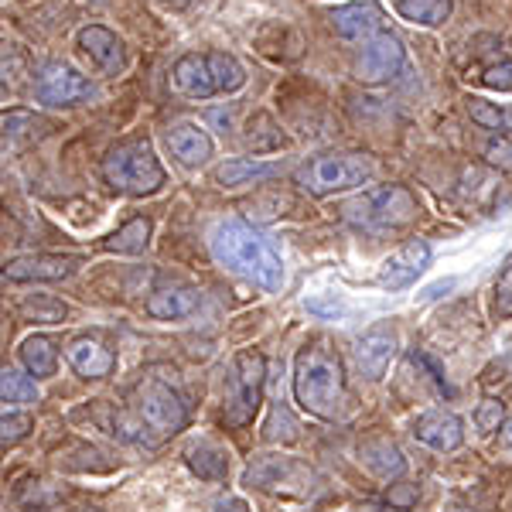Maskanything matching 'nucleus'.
<instances>
[{
  "instance_id": "obj_36",
  "label": "nucleus",
  "mask_w": 512,
  "mask_h": 512,
  "mask_svg": "<svg viewBox=\"0 0 512 512\" xmlns=\"http://www.w3.org/2000/svg\"><path fill=\"white\" fill-rule=\"evenodd\" d=\"M485 161H489L492 168L509 171V175H512V140H506V137L492 140V144L485 147Z\"/></svg>"
},
{
  "instance_id": "obj_2",
  "label": "nucleus",
  "mask_w": 512,
  "mask_h": 512,
  "mask_svg": "<svg viewBox=\"0 0 512 512\" xmlns=\"http://www.w3.org/2000/svg\"><path fill=\"white\" fill-rule=\"evenodd\" d=\"M294 396L304 414L335 420L345 410V373L332 345L311 342L294 359Z\"/></svg>"
},
{
  "instance_id": "obj_8",
  "label": "nucleus",
  "mask_w": 512,
  "mask_h": 512,
  "mask_svg": "<svg viewBox=\"0 0 512 512\" xmlns=\"http://www.w3.org/2000/svg\"><path fill=\"white\" fill-rule=\"evenodd\" d=\"M263 379H267V359L253 349L239 352L236 366H233V383H229V396H226V424L229 427H243L253 420L256 407H260Z\"/></svg>"
},
{
  "instance_id": "obj_14",
  "label": "nucleus",
  "mask_w": 512,
  "mask_h": 512,
  "mask_svg": "<svg viewBox=\"0 0 512 512\" xmlns=\"http://www.w3.org/2000/svg\"><path fill=\"white\" fill-rule=\"evenodd\" d=\"M414 437L420 444H427L431 451L448 454L465 444V424H461V417L451 414V410L434 407L414 420Z\"/></svg>"
},
{
  "instance_id": "obj_15",
  "label": "nucleus",
  "mask_w": 512,
  "mask_h": 512,
  "mask_svg": "<svg viewBox=\"0 0 512 512\" xmlns=\"http://www.w3.org/2000/svg\"><path fill=\"white\" fill-rule=\"evenodd\" d=\"M79 48H82V55L96 65V72H103V76H117V72L127 69V48H123V41L113 35L110 28H99V24L82 28Z\"/></svg>"
},
{
  "instance_id": "obj_17",
  "label": "nucleus",
  "mask_w": 512,
  "mask_h": 512,
  "mask_svg": "<svg viewBox=\"0 0 512 512\" xmlns=\"http://www.w3.org/2000/svg\"><path fill=\"white\" fill-rule=\"evenodd\" d=\"M171 82H175L178 93L188 99H209L219 93L216 76H212V65H209V52L178 59L175 69H171Z\"/></svg>"
},
{
  "instance_id": "obj_30",
  "label": "nucleus",
  "mask_w": 512,
  "mask_h": 512,
  "mask_svg": "<svg viewBox=\"0 0 512 512\" xmlns=\"http://www.w3.org/2000/svg\"><path fill=\"white\" fill-rule=\"evenodd\" d=\"M246 130H250V134H246V147H250L253 154L277 151V147H284V134H280L277 123L270 120L267 113H256Z\"/></svg>"
},
{
  "instance_id": "obj_32",
  "label": "nucleus",
  "mask_w": 512,
  "mask_h": 512,
  "mask_svg": "<svg viewBox=\"0 0 512 512\" xmlns=\"http://www.w3.org/2000/svg\"><path fill=\"white\" fill-rule=\"evenodd\" d=\"M31 431H35V420H31V414L14 410V407H0V444H18Z\"/></svg>"
},
{
  "instance_id": "obj_1",
  "label": "nucleus",
  "mask_w": 512,
  "mask_h": 512,
  "mask_svg": "<svg viewBox=\"0 0 512 512\" xmlns=\"http://www.w3.org/2000/svg\"><path fill=\"white\" fill-rule=\"evenodd\" d=\"M209 250L226 270L236 277L253 280L263 291H280L284 287V263L270 239H263L250 222L243 219H222L209 233Z\"/></svg>"
},
{
  "instance_id": "obj_41",
  "label": "nucleus",
  "mask_w": 512,
  "mask_h": 512,
  "mask_svg": "<svg viewBox=\"0 0 512 512\" xmlns=\"http://www.w3.org/2000/svg\"><path fill=\"white\" fill-rule=\"evenodd\" d=\"M454 512H461V509H454Z\"/></svg>"
},
{
  "instance_id": "obj_25",
  "label": "nucleus",
  "mask_w": 512,
  "mask_h": 512,
  "mask_svg": "<svg viewBox=\"0 0 512 512\" xmlns=\"http://www.w3.org/2000/svg\"><path fill=\"white\" fill-rule=\"evenodd\" d=\"M188 468L198 475V478H205V482H222L229 472V458H226V451L219 448V444H212V441H198L188 448Z\"/></svg>"
},
{
  "instance_id": "obj_20",
  "label": "nucleus",
  "mask_w": 512,
  "mask_h": 512,
  "mask_svg": "<svg viewBox=\"0 0 512 512\" xmlns=\"http://www.w3.org/2000/svg\"><path fill=\"white\" fill-rule=\"evenodd\" d=\"M168 147L185 168H202V164L212 158V137L205 134V127L188 123V120L175 123V127L168 130Z\"/></svg>"
},
{
  "instance_id": "obj_27",
  "label": "nucleus",
  "mask_w": 512,
  "mask_h": 512,
  "mask_svg": "<svg viewBox=\"0 0 512 512\" xmlns=\"http://www.w3.org/2000/svg\"><path fill=\"white\" fill-rule=\"evenodd\" d=\"M106 250L110 253H123V256H140L151 246V219H130L106 239Z\"/></svg>"
},
{
  "instance_id": "obj_4",
  "label": "nucleus",
  "mask_w": 512,
  "mask_h": 512,
  "mask_svg": "<svg viewBox=\"0 0 512 512\" xmlns=\"http://www.w3.org/2000/svg\"><path fill=\"white\" fill-rule=\"evenodd\" d=\"M345 219L362 233H390V229H403L417 219V198L403 185H383L373 192H362L345 205Z\"/></svg>"
},
{
  "instance_id": "obj_29",
  "label": "nucleus",
  "mask_w": 512,
  "mask_h": 512,
  "mask_svg": "<svg viewBox=\"0 0 512 512\" xmlns=\"http://www.w3.org/2000/svg\"><path fill=\"white\" fill-rule=\"evenodd\" d=\"M0 400L11 407H31L38 403V383L21 369H0Z\"/></svg>"
},
{
  "instance_id": "obj_5",
  "label": "nucleus",
  "mask_w": 512,
  "mask_h": 512,
  "mask_svg": "<svg viewBox=\"0 0 512 512\" xmlns=\"http://www.w3.org/2000/svg\"><path fill=\"white\" fill-rule=\"evenodd\" d=\"M373 175H376V161L369 154H321V158L301 164L294 178L308 195L325 198L366 185Z\"/></svg>"
},
{
  "instance_id": "obj_19",
  "label": "nucleus",
  "mask_w": 512,
  "mask_h": 512,
  "mask_svg": "<svg viewBox=\"0 0 512 512\" xmlns=\"http://www.w3.org/2000/svg\"><path fill=\"white\" fill-rule=\"evenodd\" d=\"M393 355H396V335L386 332V328L362 335L359 345H355V362H359V373L366 379H383Z\"/></svg>"
},
{
  "instance_id": "obj_35",
  "label": "nucleus",
  "mask_w": 512,
  "mask_h": 512,
  "mask_svg": "<svg viewBox=\"0 0 512 512\" xmlns=\"http://www.w3.org/2000/svg\"><path fill=\"white\" fill-rule=\"evenodd\" d=\"M495 315L512 318V263L495 280Z\"/></svg>"
},
{
  "instance_id": "obj_9",
  "label": "nucleus",
  "mask_w": 512,
  "mask_h": 512,
  "mask_svg": "<svg viewBox=\"0 0 512 512\" xmlns=\"http://www.w3.org/2000/svg\"><path fill=\"white\" fill-rule=\"evenodd\" d=\"M407 62V48L393 31H379L369 41H362V52L355 59V79L366 82V86H379V82H390L396 72Z\"/></svg>"
},
{
  "instance_id": "obj_22",
  "label": "nucleus",
  "mask_w": 512,
  "mask_h": 512,
  "mask_svg": "<svg viewBox=\"0 0 512 512\" xmlns=\"http://www.w3.org/2000/svg\"><path fill=\"white\" fill-rule=\"evenodd\" d=\"M359 461L366 465V472H373L383 482H393L407 472V461H403V451L396 448L390 437H369V441L359 444Z\"/></svg>"
},
{
  "instance_id": "obj_28",
  "label": "nucleus",
  "mask_w": 512,
  "mask_h": 512,
  "mask_svg": "<svg viewBox=\"0 0 512 512\" xmlns=\"http://www.w3.org/2000/svg\"><path fill=\"white\" fill-rule=\"evenodd\" d=\"M468 117L482 130H492V134H499V137L512 134V106H499L482 96H472L468 99Z\"/></svg>"
},
{
  "instance_id": "obj_7",
  "label": "nucleus",
  "mask_w": 512,
  "mask_h": 512,
  "mask_svg": "<svg viewBox=\"0 0 512 512\" xmlns=\"http://www.w3.org/2000/svg\"><path fill=\"white\" fill-rule=\"evenodd\" d=\"M246 485H253V489H260V492L304 499V495H311L318 489V475L297 458L263 454V458L250 461V468H246Z\"/></svg>"
},
{
  "instance_id": "obj_31",
  "label": "nucleus",
  "mask_w": 512,
  "mask_h": 512,
  "mask_svg": "<svg viewBox=\"0 0 512 512\" xmlns=\"http://www.w3.org/2000/svg\"><path fill=\"white\" fill-rule=\"evenodd\" d=\"M21 315L28 321H38V325H59V321L69 315V308L52 294H35L21 304Z\"/></svg>"
},
{
  "instance_id": "obj_12",
  "label": "nucleus",
  "mask_w": 512,
  "mask_h": 512,
  "mask_svg": "<svg viewBox=\"0 0 512 512\" xmlns=\"http://www.w3.org/2000/svg\"><path fill=\"white\" fill-rule=\"evenodd\" d=\"M52 134V120H45L35 110H0V154H18L35 147L38 140Z\"/></svg>"
},
{
  "instance_id": "obj_39",
  "label": "nucleus",
  "mask_w": 512,
  "mask_h": 512,
  "mask_svg": "<svg viewBox=\"0 0 512 512\" xmlns=\"http://www.w3.org/2000/svg\"><path fill=\"white\" fill-rule=\"evenodd\" d=\"M499 441H502V448L512 451V420H509L506 427H502V437H499Z\"/></svg>"
},
{
  "instance_id": "obj_10",
  "label": "nucleus",
  "mask_w": 512,
  "mask_h": 512,
  "mask_svg": "<svg viewBox=\"0 0 512 512\" xmlns=\"http://www.w3.org/2000/svg\"><path fill=\"white\" fill-rule=\"evenodd\" d=\"M35 96H38V103H45V106H79L96 96V86L86 76H79L72 65L52 62L38 72Z\"/></svg>"
},
{
  "instance_id": "obj_13",
  "label": "nucleus",
  "mask_w": 512,
  "mask_h": 512,
  "mask_svg": "<svg viewBox=\"0 0 512 512\" xmlns=\"http://www.w3.org/2000/svg\"><path fill=\"white\" fill-rule=\"evenodd\" d=\"M427 267H431V243H427V239H410L407 246H400V250L379 267L376 280L386 291H403V287L414 284Z\"/></svg>"
},
{
  "instance_id": "obj_38",
  "label": "nucleus",
  "mask_w": 512,
  "mask_h": 512,
  "mask_svg": "<svg viewBox=\"0 0 512 512\" xmlns=\"http://www.w3.org/2000/svg\"><path fill=\"white\" fill-rule=\"evenodd\" d=\"M212 512H250V506H246V499H236V495H229V499H219Z\"/></svg>"
},
{
  "instance_id": "obj_37",
  "label": "nucleus",
  "mask_w": 512,
  "mask_h": 512,
  "mask_svg": "<svg viewBox=\"0 0 512 512\" xmlns=\"http://www.w3.org/2000/svg\"><path fill=\"white\" fill-rule=\"evenodd\" d=\"M482 82L489 89H512V62H502V65H492V69H485Z\"/></svg>"
},
{
  "instance_id": "obj_26",
  "label": "nucleus",
  "mask_w": 512,
  "mask_h": 512,
  "mask_svg": "<svg viewBox=\"0 0 512 512\" xmlns=\"http://www.w3.org/2000/svg\"><path fill=\"white\" fill-rule=\"evenodd\" d=\"M403 21L420 24V28H437L448 21L451 0H390Z\"/></svg>"
},
{
  "instance_id": "obj_16",
  "label": "nucleus",
  "mask_w": 512,
  "mask_h": 512,
  "mask_svg": "<svg viewBox=\"0 0 512 512\" xmlns=\"http://www.w3.org/2000/svg\"><path fill=\"white\" fill-rule=\"evenodd\" d=\"M328 21H332L335 35L345 41H369L383 31V14H379V7L369 4V0H352V4L335 7V11L328 14Z\"/></svg>"
},
{
  "instance_id": "obj_11",
  "label": "nucleus",
  "mask_w": 512,
  "mask_h": 512,
  "mask_svg": "<svg viewBox=\"0 0 512 512\" xmlns=\"http://www.w3.org/2000/svg\"><path fill=\"white\" fill-rule=\"evenodd\" d=\"M82 267V256H62V253H28V256H14L0 267L4 280L11 284H31V280H69Z\"/></svg>"
},
{
  "instance_id": "obj_18",
  "label": "nucleus",
  "mask_w": 512,
  "mask_h": 512,
  "mask_svg": "<svg viewBox=\"0 0 512 512\" xmlns=\"http://www.w3.org/2000/svg\"><path fill=\"white\" fill-rule=\"evenodd\" d=\"M202 304V291L198 287H188V284H171V287H158L151 297H147V315L158 318V321H178V318H188L198 311Z\"/></svg>"
},
{
  "instance_id": "obj_21",
  "label": "nucleus",
  "mask_w": 512,
  "mask_h": 512,
  "mask_svg": "<svg viewBox=\"0 0 512 512\" xmlns=\"http://www.w3.org/2000/svg\"><path fill=\"white\" fill-rule=\"evenodd\" d=\"M65 355H69V366L82 379H106L117 369V355L106 349L103 342H96V338H76Z\"/></svg>"
},
{
  "instance_id": "obj_33",
  "label": "nucleus",
  "mask_w": 512,
  "mask_h": 512,
  "mask_svg": "<svg viewBox=\"0 0 512 512\" xmlns=\"http://www.w3.org/2000/svg\"><path fill=\"white\" fill-rule=\"evenodd\" d=\"M263 437H267L270 444H291L294 437H297V420L287 414L284 407H274L270 410V420H267V427H263Z\"/></svg>"
},
{
  "instance_id": "obj_40",
  "label": "nucleus",
  "mask_w": 512,
  "mask_h": 512,
  "mask_svg": "<svg viewBox=\"0 0 512 512\" xmlns=\"http://www.w3.org/2000/svg\"><path fill=\"white\" fill-rule=\"evenodd\" d=\"M164 7H171V11H181V7H188L192 0H161Z\"/></svg>"
},
{
  "instance_id": "obj_24",
  "label": "nucleus",
  "mask_w": 512,
  "mask_h": 512,
  "mask_svg": "<svg viewBox=\"0 0 512 512\" xmlns=\"http://www.w3.org/2000/svg\"><path fill=\"white\" fill-rule=\"evenodd\" d=\"M21 362H24V373L31 379H52L55 369H59V349L48 335H28L21 342Z\"/></svg>"
},
{
  "instance_id": "obj_6",
  "label": "nucleus",
  "mask_w": 512,
  "mask_h": 512,
  "mask_svg": "<svg viewBox=\"0 0 512 512\" xmlns=\"http://www.w3.org/2000/svg\"><path fill=\"white\" fill-rule=\"evenodd\" d=\"M134 414L140 427L154 431L158 437H171L188 427V403L175 383L151 373L137 383L134 390Z\"/></svg>"
},
{
  "instance_id": "obj_23",
  "label": "nucleus",
  "mask_w": 512,
  "mask_h": 512,
  "mask_svg": "<svg viewBox=\"0 0 512 512\" xmlns=\"http://www.w3.org/2000/svg\"><path fill=\"white\" fill-rule=\"evenodd\" d=\"M280 175V164L274 161H260V158H233L216 168L219 188H243V185H260Z\"/></svg>"
},
{
  "instance_id": "obj_3",
  "label": "nucleus",
  "mask_w": 512,
  "mask_h": 512,
  "mask_svg": "<svg viewBox=\"0 0 512 512\" xmlns=\"http://www.w3.org/2000/svg\"><path fill=\"white\" fill-rule=\"evenodd\" d=\"M103 178L113 192L140 198V195H154L164 185V168L158 154H154L151 140L134 137L110 147V154L103 158Z\"/></svg>"
},
{
  "instance_id": "obj_34",
  "label": "nucleus",
  "mask_w": 512,
  "mask_h": 512,
  "mask_svg": "<svg viewBox=\"0 0 512 512\" xmlns=\"http://www.w3.org/2000/svg\"><path fill=\"white\" fill-rule=\"evenodd\" d=\"M21 82V55L11 48H0V96L14 93Z\"/></svg>"
}]
</instances>
